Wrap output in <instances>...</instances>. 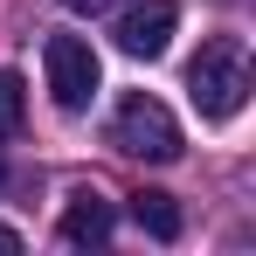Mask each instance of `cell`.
<instances>
[{
	"label": "cell",
	"mask_w": 256,
	"mask_h": 256,
	"mask_svg": "<svg viewBox=\"0 0 256 256\" xmlns=\"http://www.w3.org/2000/svg\"><path fill=\"white\" fill-rule=\"evenodd\" d=\"M187 97H194L201 118H236L242 111V97H250V56H242L236 35L201 42V56L187 62Z\"/></svg>",
	"instance_id": "6da1fadb"
},
{
	"label": "cell",
	"mask_w": 256,
	"mask_h": 256,
	"mask_svg": "<svg viewBox=\"0 0 256 256\" xmlns=\"http://www.w3.org/2000/svg\"><path fill=\"white\" fill-rule=\"evenodd\" d=\"M111 146H118L125 160H146V166H166V160H180V125H173V111L160 104V97L132 90L125 104L111 111Z\"/></svg>",
	"instance_id": "7a4b0ae2"
},
{
	"label": "cell",
	"mask_w": 256,
	"mask_h": 256,
	"mask_svg": "<svg viewBox=\"0 0 256 256\" xmlns=\"http://www.w3.org/2000/svg\"><path fill=\"white\" fill-rule=\"evenodd\" d=\"M42 62H48V90H56L62 111H84L90 97H97V48L84 35H48Z\"/></svg>",
	"instance_id": "3957f363"
},
{
	"label": "cell",
	"mask_w": 256,
	"mask_h": 256,
	"mask_svg": "<svg viewBox=\"0 0 256 256\" xmlns=\"http://www.w3.org/2000/svg\"><path fill=\"white\" fill-rule=\"evenodd\" d=\"M173 28H180V7H173V0H132L111 35H118L125 56H146V62H152V56H166Z\"/></svg>",
	"instance_id": "277c9868"
},
{
	"label": "cell",
	"mask_w": 256,
	"mask_h": 256,
	"mask_svg": "<svg viewBox=\"0 0 256 256\" xmlns=\"http://www.w3.org/2000/svg\"><path fill=\"white\" fill-rule=\"evenodd\" d=\"M70 250H104L111 242V201L97 194V187H84V194H70V208H62V228H56Z\"/></svg>",
	"instance_id": "5b68a950"
},
{
	"label": "cell",
	"mask_w": 256,
	"mask_h": 256,
	"mask_svg": "<svg viewBox=\"0 0 256 256\" xmlns=\"http://www.w3.org/2000/svg\"><path fill=\"white\" fill-rule=\"evenodd\" d=\"M132 222H138L146 236H160V242L180 236V208H173V194H160V187H138V194H132Z\"/></svg>",
	"instance_id": "8992f818"
},
{
	"label": "cell",
	"mask_w": 256,
	"mask_h": 256,
	"mask_svg": "<svg viewBox=\"0 0 256 256\" xmlns=\"http://www.w3.org/2000/svg\"><path fill=\"white\" fill-rule=\"evenodd\" d=\"M21 125H28V84L14 70H0V146L21 138Z\"/></svg>",
	"instance_id": "52a82bcc"
},
{
	"label": "cell",
	"mask_w": 256,
	"mask_h": 256,
	"mask_svg": "<svg viewBox=\"0 0 256 256\" xmlns=\"http://www.w3.org/2000/svg\"><path fill=\"white\" fill-rule=\"evenodd\" d=\"M62 7H70V14H104L111 0H62Z\"/></svg>",
	"instance_id": "ba28073f"
},
{
	"label": "cell",
	"mask_w": 256,
	"mask_h": 256,
	"mask_svg": "<svg viewBox=\"0 0 256 256\" xmlns=\"http://www.w3.org/2000/svg\"><path fill=\"white\" fill-rule=\"evenodd\" d=\"M0 256H21V236H14L7 222H0Z\"/></svg>",
	"instance_id": "9c48e42d"
}]
</instances>
